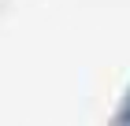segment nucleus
Wrapping results in <instances>:
<instances>
[{
	"instance_id": "nucleus-1",
	"label": "nucleus",
	"mask_w": 130,
	"mask_h": 126,
	"mask_svg": "<svg viewBox=\"0 0 130 126\" xmlns=\"http://www.w3.org/2000/svg\"><path fill=\"white\" fill-rule=\"evenodd\" d=\"M119 126H130V100L123 104V111H119Z\"/></svg>"
}]
</instances>
